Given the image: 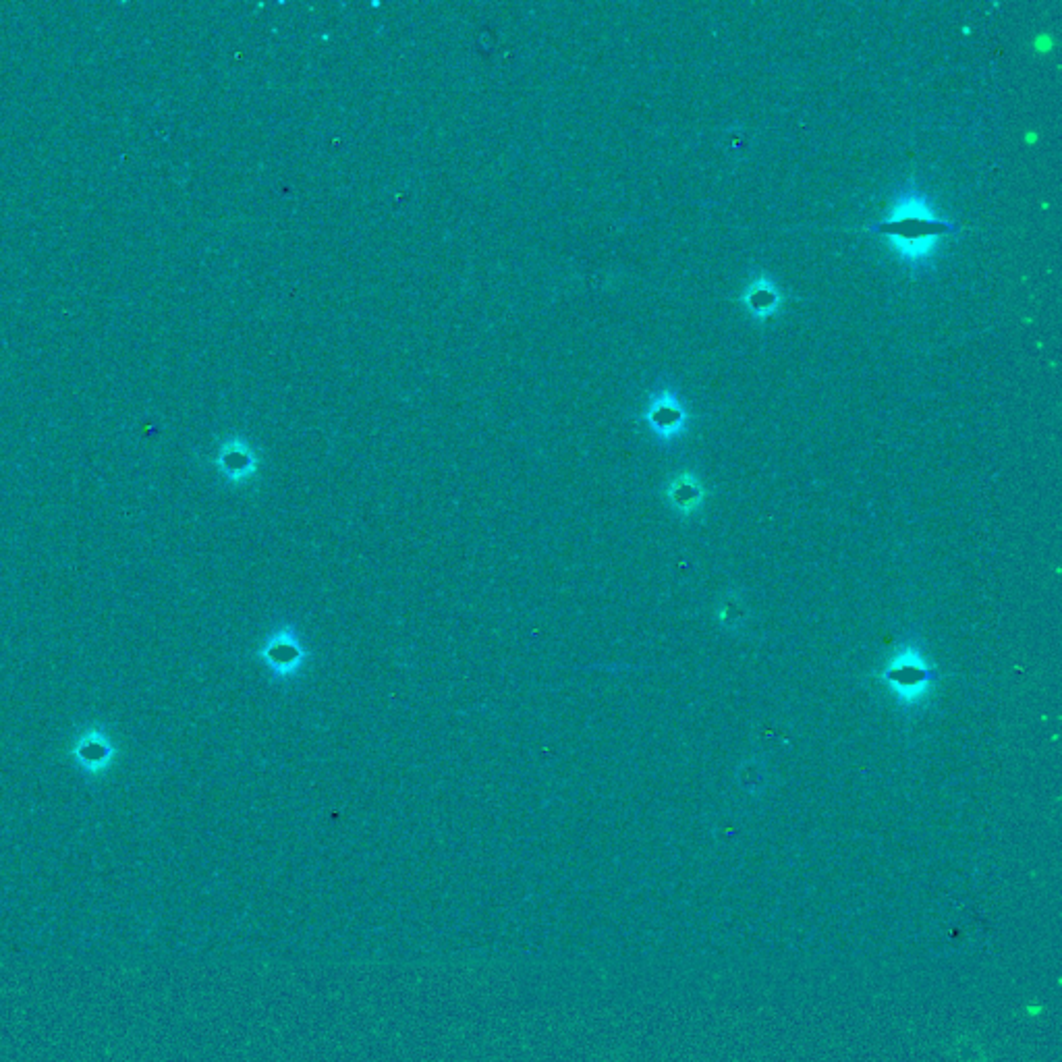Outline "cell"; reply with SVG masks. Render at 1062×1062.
<instances>
[{"instance_id": "6da1fadb", "label": "cell", "mask_w": 1062, "mask_h": 1062, "mask_svg": "<svg viewBox=\"0 0 1062 1062\" xmlns=\"http://www.w3.org/2000/svg\"><path fill=\"white\" fill-rule=\"evenodd\" d=\"M872 233L886 237L907 264L919 266L930 262L938 239L959 233V225L940 218L924 193L907 187L894 198L890 212L876 222Z\"/></svg>"}, {"instance_id": "7a4b0ae2", "label": "cell", "mask_w": 1062, "mask_h": 1062, "mask_svg": "<svg viewBox=\"0 0 1062 1062\" xmlns=\"http://www.w3.org/2000/svg\"><path fill=\"white\" fill-rule=\"evenodd\" d=\"M260 660L276 679L295 677L305 664V650L293 627L276 629L258 652Z\"/></svg>"}, {"instance_id": "3957f363", "label": "cell", "mask_w": 1062, "mask_h": 1062, "mask_svg": "<svg viewBox=\"0 0 1062 1062\" xmlns=\"http://www.w3.org/2000/svg\"><path fill=\"white\" fill-rule=\"evenodd\" d=\"M646 422L650 430L662 440L677 438L687 424V411L679 395L670 388H660L650 397L646 409Z\"/></svg>"}, {"instance_id": "277c9868", "label": "cell", "mask_w": 1062, "mask_h": 1062, "mask_svg": "<svg viewBox=\"0 0 1062 1062\" xmlns=\"http://www.w3.org/2000/svg\"><path fill=\"white\" fill-rule=\"evenodd\" d=\"M884 677L892 689H897L905 697H911L928 687L930 670L919 662L917 656H897L888 666Z\"/></svg>"}, {"instance_id": "5b68a950", "label": "cell", "mask_w": 1062, "mask_h": 1062, "mask_svg": "<svg viewBox=\"0 0 1062 1062\" xmlns=\"http://www.w3.org/2000/svg\"><path fill=\"white\" fill-rule=\"evenodd\" d=\"M218 467L231 482H245L256 473V457L241 440H233L222 446L218 455Z\"/></svg>"}, {"instance_id": "8992f818", "label": "cell", "mask_w": 1062, "mask_h": 1062, "mask_svg": "<svg viewBox=\"0 0 1062 1062\" xmlns=\"http://www.w3.org/2000/svg\"><path fill=\"white\" fill-rule=\"evenodd\" d=\"M780 301H782V297H780L778 289L774 287V283H770L768 278H764V276L756 278V281H751L747 285L745 293H743V303L749 310V314L756 316V318H762V320L770 318V316H774L778 312Z\"/></svg>"}, {"instance_id": "52a82bcc", "label": "cell", "mask_w": 1062, "mask_h": 1062, "mask_svg": "<svg viewBox=\"0 0 1062 1062\" xmlns=\"http://www.w3.org/2000/svg\"><path fill=\"white\" fill-rule=\"evenodd\" d=\"M666 494H668L670 505H673L683 515H689L700 509L704 496H706L700 480H697L691 473L677 475V478L668 484Z\"/></svg>"}, {"instance_id": "ba28073f", "label": "cell", "mask_w": 1062, "mask_h": 1062, "mask_svg": "<svg viewBox=\"0 0 1062 1062\" xmlns=\"http://www.w3.org/2000/svg\"><path fill=\"white\" fill-rule=\"evenodd\" d=\"M75 758L83 768L98 772L113 760V749H110L108 741L98 731H94L79 739L75 747Z\"/></svg>"}, {"instance_id": "9c48e42d", "label": "cell", "mask_w": 1062, "mask_h": 1062, "mask_svg": "<svg viewBox=\"0 0 1062 1062\" xmlns=\"http://www.w3.org/2000/svg\"><path fill=\"white\" fill-rule=\"evenodd\" d=\"M1025 1011H1027V1015H1029V1017H1038V1015H1042V1013H1044V1009H1042V1006H1027V1009H1025Z\"/></svg>"}]
</instances>
